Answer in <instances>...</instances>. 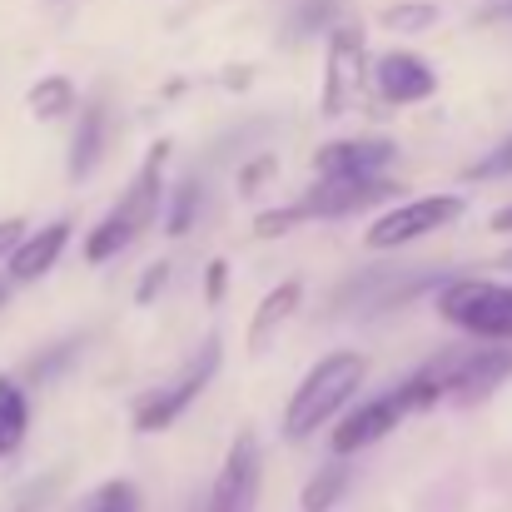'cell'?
I'll return each instance as SVG.
<instances>
[{"mask_svg": "<svg viewBox=\"0 0 512 512\" xmlns=\"http://www.w3.org/2000/svg\"><path fill=\"white\" fill-rule=\"evenodd\" d=\"M165 160H170V145L160 140V145L150 150V160L140 165V174L130 179V189L120 194V204L90 229V239H85V259H90V264H105V259L125 254V249L155 224L160 194H165Z\"/></svg>", "mask_w": 512, "mask_h": 512, "instance_id": "obj_1", "label": "cell"}, {"mask_svg": "<svg viewBox=\"0 0 512 512\" xmlns=\"http://www.w3.org/2000/svg\"><path fill=\"white\" fill-rule=\"evenodd\" d=\"M363 373H368V358H363V353H348V348H343V353L319 358V363L304 373V383L294 388L289 408H284V438H289V443H304L314 428H324L343 403L363 388Z\"/></svg>", "mask_w": 512, "mask_h": 512, "instance_id": "obj_2", "label": "cell"}, {"mask_svg": "<svg viewBox=\"0 0 512 512\" xmlns=\"http://www.w3.org/2000/svg\"><path fill=\"white\" fill-rule=\"evenodd\" d=\"M443 324L483 343H512V289L493 279H448L438 289Z\"/></svg>", "mask_w": 512, "mask_h": 512, "instance_id": "obj_3", "label": "cell"}, {"mask_svg": "<svg viewBox=\"0 0 512 512\" xmlns=\"http://www.w3.org/2000/svg\"><path fill=\"white\" fill-rule=\"evenodd\" d=\"M438 383H443V403H483L493 388H503L512 373V343H493V348H443L423 363Z\"/></svg>", "mask_w": 512, "mask_h": 512, "instance_id": "obj_4", "label": "cell"}, {"mask_svg": "<svg viewBox=\"0 0 512 512\" xmlns=\"http://www.w3.org/2000/svg\"><path fill=\"white\" fill-rule=\"evenodd\" d=\"M214 373H219V339H204L165 388H150V393L135 403V428H140V433H165L170 423H179V413L214 383Z\"/></svg>", "mask_w": 512, "mask_h": 512, "instance_id": "obj_5", "label": "cell"}, {"mask_svg": "<svg viewBox=\"0 0 512 512\" xmlns=\"http://www.w3.org/2000/svg\"><path fill=\"white\" fill-rule=\"evenodd\" d=\"M463 209H468L463 194H423V199L393 204V209H383V214L368 224L363 244H368V249H403V244H413V239H428V234L458 224Z\"/></svg>", "mask_w": 512, "mask_h": 512, "instance_id": "obj_6", "label": "cell"}, {"mask_svg": "<svg viewBox=\"0 0 512 512\" xmlns=\"http://www.w3.org/2000/svg\"><path fill=\"white\" fill-rule=\"evenodd\" d=\"M259 488H264V453H259V438L249 428H239L229 453H224V468L209 488L204 512H254L259 508Z\"/></svg>", "mask_w": 512, "mask_h": 512, "instance_id": "obj_7", "label": "cell"}, {"mask_svg": "<svg viewBox=\"0 0 512 512\" xmlns=\"http://www.w3.org/2000/svg\"><path fill=\"white\" fill-rule=\"evenodd\" d=\"M368 80V50H363V30L358 25H334L329 30V50H324V115H348L363 95Z\"/></svg>", "mask_w": 512, "mask_h": 512, "instance_id": "obj_8", "label": "cell"}, {"mask_svg": "<svg viewBox=\"0 0 512 512\" xmlns=\"http://www.w3.org/2000/svg\"><path fill=\"white\" fill-rule=\"evenodd\" d=\"M398 184L383 179V174H319V184L294 204L304 219H343V214H358V209H373L393 194Z\"/></svg>", "mask_w": 512, "mask_h": 512, "instance_id": "obj_9", "label": "cell"}, {"mask_svg": "<svg viewBox=\"0 0 512 512\" xmlns=\"http://www.w3.org/2000/svg\"><path fill=\"white\" fill-rule=\"evenodd\" d=\"M373 90L383 105H423L438 90V75L423 55L413 50H388L373 60Z\"/></svg>", "mask_w": 512, "mask_h": 512, "instance_id": "obj_10", "label": "cell"}, {"mask_svg": "<svg viewBox=\"0 0 512 512\" xmlns=\"http://www.w3.org/2000/svg\"><path fill=\"white\" fill-rule=\"evenodd\" d=\"M65 244H70V219H50V224H40V229H25V239L5 254V259H10V279H15V284L45 279V274L60 264Z\"/></svg>", "mask_w": 512, "mask_h": 512, "instance_id": "obj_11", "label": "cell"}, {"mask_svg": "<svg viewBox=\"0 0 512 512\" xmlns=\"http://www.w3.org/2000/svg\"><path fill=\"white\" fill-rule=\"evenodd\" d=\"M398 423H403V408H398V398H393V393H388V398H373V403L353 408L339 428H334V453H339V458H353V453L373 448L378 438H388Z\"/></svg>", "mask_w": 512, "mask_h": 512, "instance_id": "obj_12", "label": "cell"}, {"mask_svg": "<svg viewBox=\"0 0 512 512\" xmlns=\"http://www.w3.org/2000/svg\"><path fill=\"white\" fill-rule=\"evenodd\" d=\"M393 155L388 140H329L314 155V174H383Z\"/></svg>", "mask_w": 512, "mask_h": 512, "instance_id": "obj_13", "label": "cell"}, {"mask_svg": "<svg viewBox=\"0 0 512 512\" xmlns=\"http://www.w3.org/2000/svg\"><path fill=\"white\" fill-rule=\"evenodd\" d=\"M304 309V289L294 284V279H284V284H274L264 299H259V309H254V319H249V353H264L274 334L294 319Z\"/></svg>", "mask_w": 512, "mask_h": 512, "instance_id": "obj_14", "label": "cell"}, {"mask_svg": "<svg viewBox=\"0 0 512 512\" xmlns=\"http://www.w3.org/2000/svg\"><path fill=\"white\" fill-rule=\"evenodd\" d=\"M100 160H105V100L80 110L75 145H70V179H90Z\"/></svg>", "mask_w": 512, "mask_h": 512, "instance_id": "obj_15", "label": "cell"}, {"mask_svg": "<svg viewBox=\"0 0 512 512\" xmlns=\"http://www.w3.org/2000/svg\"><path fill=\"white\" fill-rule=\"evenodd\" d=\"M25 105H30V115H35L40 125H55V120H65V115L75 110V85H70L65 75H40V80L30 85Z\"/></svg>", "mask_w": 512, "mask_h": 512, "instance_id": "obj_16", "label": "cell"}, {"mask_svg": "<svg viewBox=\"0 0 512 512\" xmlns=\"http://www.w3.org/2000/svg\"><path fill=\"white\" fill-rule=\"evenodd\" d=\"M25 428H30V403H25V388L15 378L0 373V458L15 453L25 443Z\"/></svg>", "mask_w": 512, "mask_h": 512, "instance_id": "obj_17", "label": "cell"}, {"mask_svg": "<svg viewBox=\"0 0 512 512\" xmlns=\"http://www.w3.org/2000/svg\"><path fill=\"white\" fill-rule=\"evenodd\" d=\"M343 493H348V468H343V463H334V468H319V473L304 483L299 508H304V512H329V508H339Z\"/></svg>", "mask_w": 512, "mask_h": 512, "instance_id": "obj_18", "label": "cell"}, {"mask_svg": "<svg viewBox=\"0 0 512 512\" xmlns=\"http://www.w3.org/2000/svg\"><path fill=\"white\" fill-rule=\"evenodd\" d=\"M75 512H140V493H135V483L110 478V483H100Z\"/></svg>", "mask_w": 512, "mask_h": 512, "instance_id": "obj_19", "label": "cell"}, {"mask_svg": "<svg viewBox=\"0 0 512 512\" xmlns=\"http://www.w3.org/2000/svg\"><path fill=\"white\" fill-rule=\"evenodd\" d=\"M199 204H204V189H199V179H184L179 189H174V204H170V219H165V234H189L194 229V219H199Z\"/></svg>", "mask_w": 512, "mask_h": 512, "instance_id": "obj_20", "label": "cell"}, {"mask_svg": "<svg viewBox=\"0 0 512 512\" xmlns=\"http://www.w3.org/2000/svg\"><path fill=\"white\" fill-rule=\"evenodd\" d=\"M438 25V5H388L383 10V30H398V35H418Z\"/></svg>", "mask_w": 512, "mask_h": 512, "instance_id": "obj_21", "label": "cell"}, {"mask_svg": "<svg viewBox=\"0 0 512 512\" xmlns=\"http://www.w3.org/2000/svg\"><path fill=\"white\" fill-rule=\"evenodd\" d=\"M304 224V214L294 209V204H284V209H264L259 219H254V239H284L289 229H299Z\"/></svg>", "mask_w": 512, "mask_h": 512, "instance_id": "obj_22", "label": "cell"}, {"mask_svg": "<svg viewBox=\"0 0 512 512\" xmlns=\"http://www.w3.org/2000/svg\"><path fill=\"white\" fill-rule=\"evenodd\" d=\"M498 174H512V140H503L488 160L468 165V179H498Z\"/></svg>", "mask_w": 512, "mask_h": 512, "instance_id": "obj_23", "label": "cell"}, {"mask_svg": "<svg viewBox=\"0 0 512 512\" xmlns=\"http://www.w3.org/2000/svg\"><path fill=\"white\" fill-rule=\"evenodd\" d=\"M224 294H229V264L224 259H209V269H204V299L219 304Z\"/></svg>", "mask_w": 512, "mask_h": 512, "instance_id": "obj_24", "label": "cell"}, {"mask_svg": "<svg viewBox=\"0 0 512 512\" xmlns=\"http://www.w3.org/2000/svg\"><path fill=\"white\" fill-rule=\"evenodd\" d=\"M165 284H170V264L160 259V264H150V274L140 279V289H135V299H140V304H155Z\"/></svg>", "mask_w": 512, "mask_h": 512, "instance_id": "obj_25", "label": "cell"}, {"mask_svg": "<svg viewBox=\"0 0 512 512\" xmlns=\"http://www.w3.org/2000/svg\"><path fill=\"white\" fill-rule=\"evenodd\" d=\"M274 174V155H259V160H249L244 170H239V194H254V184H264Z\"/></svg>", "mask_w": 512, "mask_h": 512, "instance_id": "obj_26", "label": "cell"}, {"mask_svg": "<svg viewBox=\"0 0 512 512\" xmlns=\"http://www.w3.org/2000/svg\"><path fill=\"white\" fill-rule=\"evenodd\" d=\"M20 239H25V219H0V259H5Z\"/></svg>", "mask_w": 512, "mask_h": 512, "instance_id": "obj_27", "label": "cell"}, {"mask_svg": "<svg viewBox=\"0 0 512 512\" xmlns=\"http://www.w3.org/2000/svg\"><path fill=\"white\" fill-rule=\"evenodd\" d=\"M493 229H498V234H512V204H508V209H498V214H493Z\"/></svg>", "mask_w": 512, "mask_h": 512, "instance_id": "obj_28", "label": "cell"}, {"mask_svg": "<svg viewBox=\"0 0 512 512\" xmlns=\"http://www.w3.org/2000/svg\"><path fill=\"white\" fill-rule=\"evenodd\" d=\"M5 299H10V284H5V279H0V309H5Z\"/></svg>", "mask_w": 512, "mask_h": 512, "instance_id": "obj_29", "label": "cell"}, {"mask_svg": "<svg viewBox=\"0 0 512 512\" xmlns=\"http://www.w3.org/2000/svg\"><path fill=\"white\" fill-rule=\"evenodd\" d=\"M503 264H508V269H512V254H508V259H503Z\"/></svg>", "mask_w": 512, "mask_h": 512, "instance_id": "obj_30", "label": "cell"}]
</instances>
